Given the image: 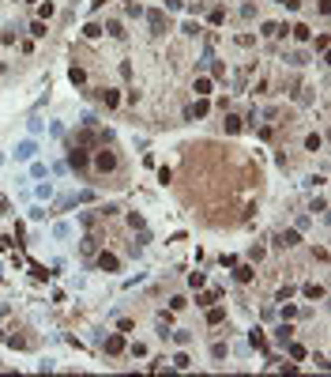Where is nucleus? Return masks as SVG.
Listing matches in <instances>:
<instances>
[{"mask_svg": "<svg viewBox=\"0 0 331 377\" xmlns=\"http://www.w3.org/2000/svg\"><path fill=\"white\" fill-rule=\"evenodd\" d=\"M147 26H151V34H154V38H162L166 30H170V19H166V11L151 8V11H147Z\"/></svg>", "mask_w": 331, "mask_h": 377, "instance_id": "1", "label": "nucleus"}, {"mask_svg": "<svg viewBox=\"0 0 331 377\" xmlns=\"http://www.w3.org/2000/svg\"><path fill=\"white\" fill-rule=\"evenodd\" d=\"M68 166H72V170H87V166H91V155H87V147H79V144L68 147Z\"/></svg>", "mask_w": 331, "mask_h": 377, "instance_id": "2", "label": "nucleus"}, {"mask_svg": "<svg viewBox=\"0 0 331 377\" xmlns=\"http://www.w3.org/2000/svg\"><path fill=\"white\" fill-rule=\"evenodd\" d=\"M94 170H102V174L117 170V155H113V151H106V147H102V151L94 155Z\"/></svg>", "mask_w": 331, "mask_h": 377, "instance_id": "3", "label": "nucleus"}, {"mask_svg": "<svg viewBox=\"0 0 331 377\" xmlns=\"http://www.w3.org/2000/svg\"><path fill=\"white\" fill-rule=\"evenodd\" d=\"M94 264H98V272H120V257H113V253H106V249H102V253H98V260H94Z\"/></svg>", "mask_w": 331, "mask_h": 377, "instance_id": "4", "label": "nucleus"}, {"mask_svg": "<svg viewBox=\"0 0 331 377\" xmlns=\"http://www.w3.org/2000/svg\"><path fill=\"white\" fill-rule=\"evenodd\" d=\"M297 241H301L297 230H279V234H275V245H279V249H294Z\"/></svg>", "mask_w": 331, "mask_h": 377, "instance_id": "5", "label": "nucleus"}, {"mask_svg": "<svg viewBox=\"0 0 331 377\" xmlns=\"http://www.w3.org/2000/svg\"><path fill=\"white\" fill-rule=\"evenodd\" d=\"M98 102H102L106 110H117V106H120V94L110 91V87H102V91H98Z\"/></svg>", "mask_w": 331, "mask_h": 377, "instance_id": "6", "label": "nucleus"}, {"mask_svg": "<svg viewBox=\"0 0 331 377\" xmlns=\"http://www.w3.org/2000/svg\"><path fill=\"white\" fill-rule=\"evenodd\" d=\"M207 110H211V102H207V98H196V102L188 106L185 117H188V121H192V117H207Z\"/></svg>", "mask_w": 331, "mask_h": 377, "instance_id": "7", "label": "nucleus"}, {"mask_svg": "<svg viewBox=\"0 0 331 377\" xmlns=\"http://www.w3.org/2000/svg\"><path fill=\"white\" fill-rule=\"evenodd\" d=\"M34 151H38L34 140H23V144L15 147V159H19V163H26V159H34Z\"/></svg>", "mask_w": 331, "mask_h": 377, "instance_id": "8", "label": "nucleus"}, {"mask_svg": "<svg viewBox=\"0 0 331 377\" xmlns=\"http://www.w3.org/2000/svg\"><path fill=\"white\" fill-rule=\"evenodd\" d=\"M120 351H124V336H120V332L106 336V355H120Z\"/></svg>", "mask_w": 331, "mask_h": 377, "instance_id": "9", "label": "nucleus"}, {"mask_svg": "<svg viewBox=\"0 0 331 377\" xmlns=\"http://www.w3.org/2000/svg\"><path fill=\"white\" fill-rule=\"evenodd\" d=\"M233 275H237V283H252L256 279V268L252 264H233Z\"/></svg>", "mask_w": 331, "mask_h": 377, "instance_id": "10", "label": "nucleus"}, {"mask_svg": "<svg viewBox=\"0 0 331 377\" xmlns=\"http://www.w3.org/2000/svg\"><path fill=\"white\" fill-rule=\"evenodd\" d=\"M290 34H294V42H309V38H313V30H309L305 23H294V26H290Z\"/></svg>", "mask_w": 331, "mask_h": 377, "instance_id": "11", "label": "nucleus"}, {"mask_svg": "<svg viewBox=\"0 0 331 377\" xmlns=\"http://www.w3.org/2000/svg\"><path fill=\"white\" fill-rule=\"evenodd\" d=\"M226 321V309L222 306H207V325H222Z\"/></svg>", "mask_w": 331, "mask_h": 377, "instance_id": "12", "label": "nucleus"}, {"mask_svg": "<svg viewBox=\"0 0 331 377\" xmlns=\"http://www.w3.org/2000/svg\"><path fill=\"white\" fill-rule=\"evenodd\" d=\"M248 343H252L256 351H263V347H267V336H263V328H252V332H248Z\"/></svg>", "mask_w": 331, "mask_h": 377, "instance_id": "13", "label": "nucleus"}, {"mask_svg": "<svg viewBox=\"0 0 331 377\" xmlns=\"http://www.w3.org/2000/svg\"><path fill=\"white\" fill-rule=\"evenodd\" d=\"M222 129H226V132H241L245 125H241V117H237V113H226V121H222Z\"/></svg>", "mask_w": 331, "mask_h": 377, "instance_id": "14", "label": "nucleus"}, {"mask_svg": "<svg viewBox=\"0 0 331 377\" xmlns=\"http://www.w3.org/2000/svg\"><path fill=\"white\" fill-rule=\"evenodd\" d=\"M192 91H196V98H207V94H211V79H204V76H200V79L192 83Z\"/></svg>", "mask_w": 331, "mask_h": 377, "instance_id": "15", "label": "nucleus"}, {"mask_svg": "<svg viewBox=\"0 0 331 377\" xmlns=\"http://www.w3.org/2000/svg\"><path fill=\"white\" fill-rule=\"evenodd\" d=\"M290 336H294V328H290V325H286V321H282V325H279V328H275V340H279V343H282V347H286V343H290Z\"/></svg>", "mask_w": 331, "mask_h": 377, "instance_id": "16", "label": "nucleus"}, {"mask_svg": "<svg viewBox=\"0 0 331 377\" xmlns=\"http://www.w3.org/2000/svg\"><path fill=\"white\" fill-rule=\"evenodd\" d=\"M68 79H72L76 87H83V83H87V72L79 68V64H72V68H68Z\"/></svg>", "mask_w": 331, "mask_h": 377, "instance_id": "17", "label": "nucleus"}, {"mask_svg": "<svg viewBox=\"0 0 331 377\" xmlns=\"http://www.w3.org/2000/svg\"><path fill=\"white\" fill-rule=\"evenodd\" d=\"M215 298H222V291H211V294H196V306H200V309H207V306H211Z\"/></svg>", "mask_w": 331, "mask_h": 377, "instance_id": "18", "label": "nucleus"}, {"mask_svg": "<svg viewBox=\"0 0 331 377\" xmlns=\"http://www.w3.org/2000/svg\"><path fill=\"white\" fill-rule=\"evenodd\" d=\"M15 38H19V30H15V26H4V34H0V45H11Z\"/></svg>", "mask_w": 331, "mask_h": 377, "instance_id": "19", "label": "nucleus"}, {"mask_svg": "<svg viewBox=\"0 0 331 377\" xmlns=\"http://www.w3.org/2000/svg\"><path fill=\"white\" fill-rule=\"evenodd\" d=\"M305 298H324V287L320 283H305Z\"/></svg>", "mask_w": 331, "mask_h": 377, "instance_id": "20", "label": "nucleus"}, {"mask_svg": "<svg viewBox=\"0 0 331 377\" xmlns=\"http://www.w3.org/2000/svg\"><path fill=\"white\" fill-rule=\"evenodd\" d=\"M106 30H110V38H124V26H120L117 19H110V23H106Z\"/></svg>", "mask_w": 331, "mask_h": 377, "instance_id": "21", "label": "nucleus"}, {"mask_svg": "<svg viewBox=\"0 0 331 377\" xmlns=\"http://www.w3.org/2000/svg\"><path fill=\"white\" fill-rule=\"evenodd\" d=\"M79 249H83V253H87V257H91V253H94V249H98V238H94V234H87V238H83V245H79Z\"/></svg>", "mask_w": 331, "mask_h": 377, "instance_id": "22", "label": "nucleus"}, {"mask_svg": "<svg viewBox=\"0 0 331 377\" xmlns=\"http://www.w3.org/2000/svg\"><path fill=\"white\" fill-rule=\"evenodd\" d=\"M173 343H181V347H188V343H192V332H185V328H177V332H173Z\"/></svg>", "mask_w": 331, "mask_h": 377, "instance_id": "23", "label": "nucleus"}, {"mask_svg": "<svg viewBox=\"0 0 331 377\" xmlns=\"http://www.w3.org/2000/svg\"><path fill=\"white\" fill-rule=\"evenodd\" d=\"M128 226H132V230H147V223H143V215H136V211L128 215Z\"/></svg>", "mask_w": 331, "mask_h": 377, "instance_id": "24", "label": "nucleus"}, {"mask_svg": "<svg viewBox=\"0 0 331 377\" xmlns=\"http://www.w3.org/2000/svg\"><path fill=\"white\" fill-rule=\"evenodd\" d=\"M226 23V8H211V26H222Z\"/></svg>", "mask_w": 331, "mask_h": 377, "instance_id": "25", "label": "nucleus"}, {"mask_svg": "<svg viewBox=\"0 0 331 377\" xmlns=\"http://www.w3.org/2000/svg\"><path fill=\"white\" fill-rule=\"evenodd\" d=\"M305 147H309V151H320V147H324V136H316V132H313V136H305Z\"/></svg>", "mask_w": 331, "mask_h": 377, "instance_id": "26", "label": "nucleus"}, {"mask_svg": "<svg viewBox=\"0 0 331 377\" xmlns=\"http://www.w3.org/2000/svg\"><path fill=\"white\" fill-rule=\"evenodd\" d=\"M181 30H185L188 38H200V34H204V26H200V23H185V26H181Z\"/></svg>", "mask_w": 331, "mask_h": 377, "instance_id": "27", "label": "nucleus"}, {"mask_svg": "<svg viewBox=\"0 0 331 377\" xmlns=\"http://www.w3.org/2000/svg\"><path fill=\"white\" fill-rule=\"evenodd\" d=\"M286 351H290V359H305V347L301 343H286Z\"/></svg>", "mask_w": 331, "mask_h": 377, "instance_id": "28", "label": "nucleus"}, {"mask_svg": "<svg viewBox=\"0 0 331 377\" xmlns=\"http://www.w3.org/2000/svg\"><path fill=\"white\" fill-rule=\"evenodd\" d=\"M290 64H294V68H301V64H309V57H305V53H290Z\"/></svg>", "mask_w": 331, "mask_h": 377, "instance_id": "29", "label": "nucleus"}, {"mask_svg": "<svg viewBox=\"0 0 331 377\" xmlns=\"http://www.w3.org/2000/svg\"><path fill=\"white\" fill-rule=\"evenodd\" d=\"M98 34H102V26H98V23H87L83 26V38H98Z\"/></svg>", "mask_w": 331, "mask_h": 377, "instance_id": "30", "label": "nucleus"}, {"mask_svg": "<svg viewBox=\"0 0 331 377\" xmlns=\"http://www.w3.org/2000/svg\"><path fill=\"white\" fill-rule=\"evenodd\" d=\"M204 283H207L204 272H188V287H204Z\"/></svg>", "mask_w": 331, "mask_h": 377, "instance_id": "31", "label": "nucleus"}, {"mask_svg": "<svg viewBox=\"0 0 331 377\" xmlns=\"http://www.w3.org/2000/svg\"><path fill=\"white\" fill-rule=\"evenodd\" d=\"M211 72H215V79H226V64L222 60H211Z\"/></svg>", "mask_w": 331, "mask_h": 377, "instance_id": "32", "label": "nucleus"}, {"mask_svg": "<svg viewBox=\"0 0 331 377\" xmlns=\"http://www.w3.org/2000/svg\"><path fill=\"white\" fill-rule=\"evenodd\" d=\"M30 34H34V38H45V19H38V23H30Z\"/></svg>", "mask_w": 331, "mask_h": 377, "instance_id": "33", "label": "nucleus"}, {"mask_svg": "<svg viewBox=\"0 0 331 377\" xmlns=\"http://www.w3.org/2000/svg\"><path fill=\"white\" fill-rule=\"evenodd\" d=\"M173 366H177V370H188V366H192V359H188V355H173Z\"/></svg>", "mask_w": 331, "mask_h": 377, "instance_id": "34", "label": "nucleus"}, {"mask_svg": "<svg viewBox=\"0 0 331 377\" xmlns=\"http://www.w3.org/2000/svg\"><path fill=\"white\" fill-rule=\"evenodd\" d=\"M30 275H34V279H49V275H53V272H45V268H42V264H30Z\"/></svg>", "mask_w": 331, "mask_h": 377, "instance_id": "35", "label": "nucleus"}, {"mask_svg": "<svg viewBox=\"0 0 331 377\" xmlns=\"http://www.w3.org/2000/svg\"><path fill=\"white\" fill-rule=\"evenodd\" d=\"M211 355H215V359H226V355H229V347H226V343H215V347H211Z\"/></svg>", "mask_w": 331, "mask_h": 377, "instance_id": "36", "label": "nucleus"}, {"mask_svg": "<svg viewBox=\"0 0 331 377\" xmlns=\"http://www.w3.org/2000/svg\"><path fill=\"white\" fill-rule=\"evenodd\" d=\"M275 4H282L286 11H297V8H301V0H275Z\"/></svg>", "mask_w": 331, "mask_h": 377, "instance_id": "37", "label": "nucleus"}, {"mask_svg": "<svg viewBox=\"0 0 331 377\" xmlns=\"http://www.w3.org/2000/svg\"><path fill=\"white\" fill-rule=\"evenodd\" d=\"M38 196H42V200L53 196V185H49V181H45V185H38Z\"/></svg>", "mask_w": 331, "mask_h": 377, "instance_id": "38", "label": "nucleus"}, {"mask_svg": "<svg viewBox=\"0 0 331 377\" xmlns=\"http://www.w3.org/2000/svg\"><path fill=\"white\" fill-rule=\"evenodd\" d=\"M158 181H162V185H166V181H173V170H170V166H162V170H158Z\"/></svg>", "mask_w": 331, "mask_h": 377, "instance_id": "39", "label": "nucleus"}, {"mask_svg": "<svg viewBox=\"0 0 331 377\" xmlns=\"http://www.w3.org/2000/svg\"><path fill=\"white\" fill-rule=\"evenodd\" d=\"M316 53H328V34H316Z\"/></svg>", "mask_w": 331, "mask_h": 377, "instance_id": "40", "label": "nucleus"}, {"mask_svg": "<svg viewBox=\"0 0 331 377\" xmlns=\"http://www.w3.org/2000/svg\"><path fill=\"white\" fill-rule=\"evenodd\" d=\"M297 317V306H282V321H294Z\"/></svg>", "mask_w": 331, "mask_h": 377, "instance_id": "41", "label": "nucleus"}, {"mask_svg": "<svg viewBox=\"0 0 331 377\" xmlns=\"http://www.w3.org/2000/svg\"><path fill=\"white\" fill-rule=\"evenodd\" d=\"M290 298H294V287H290V283H286V287H282V291H279V302H290Z\"/></svg>", "mask_w": 331, "mask_h": 377, "instance_id": "42", "label": "nucleus"}, {"mask_svg": "<svg viewBox=\"0 0 331 377\" xmlns=\"http://www.w3.org/2000/svg\"><path fill=\"white\" fill-rule=\"evenodd\" d=\"M185 306H188V302L181 298V294H173V298H170V309H185Z\"/></svg>", "mask_w": 331, "mask_h": 377, "instance_id": "43", "label": "nucleus"}, {"mask_svg": "<svg viewBox=\"0 0 331 377\" xmlns=\"http://www.w3.org/2000/svg\"><path fill=\"white\" fill-rule=\"evenodd\" d=\"M11 245H15L11 238H0V253H4V249H11Z\"/></svg>", "mask_w": 331, "mask_h": 377, "instance_id": "44", "label": "nucleus"}, {"mask_svg": "<svg viewBox=\"0 0 331 377\" xmlns=\"http://www.w3.org/2000/svg\"><path fill=\"white\" fill-rule=\"evenodd\" d=\"M0 215H8V200L4 196H0Z\"/></svg>", "mask_w": 331, "mask_h": 377, "instance_id": "45", "label": "nucleus"}, {"mask_svg": "<svg viewBox=\"0 0 331 377\" xmlns=\"http://www.w3.org/2000/svg\"><path fill=\"white\" fill-rule=\"evenodd\" d=\"M128 4H136V0H128Z\"/></svg>", "mask_w": 331, "mask_h": 377, "instance_id": "46", "label": "nucleus"}]
</instances>
